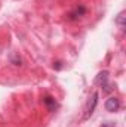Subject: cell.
Masks as SVG:
<instances>
[{"label":"cell","instance_id":"6da1fadb","mask_svg":"<svg viewBox=\"0 0 126 127\" xmlns=\"http://www.w3.org/2000/svg\"><path fill=\"white\" fill-rule=\"evenodd\" d=\"M95 83L102 89L104 93H110L113 89L110 87V83H108V71H101L98 75H96V80Z\"/></svg>","mask_w":126,"mask_h":127},{"label":"cell","instance_id":"7a4b0ae2","mask_svg":"<svg viewBox=\"0 0 126 127\" xmlns=\"http://www.w3.org/2000/svg\"><path fill=\"white\" fill-rule=\"evenodd\" d=\"M98 93L95 92L92 93V97L88 100V105H86V109H85V115H83V118L82 120H88V118H91V115L94 114L95 108H96V105H98Z\"/></svg>","mask_w":126,"mask_h":127},{"label":"cell","instance_id":"3957f363","mask_svg":"<svg viewBox=\"0 0 126 127\" xmlns=\"http://www.w3.org/2000/svg\"><path fill=\"white\" fill-rule=\"evenodd\" d=\"M104 108H105V111H108V112H116V111L120 108V100H119L117 97H108V99L105 100V103H104Z\"/></svg>","mask_w":126,"mask_h":127},{"label":"cell","instance_id":"277c9868","mask_svg":"<svg viewBox=\"0 0 126 127\" xmlns=\"http://www.w3.org/2000/svg\"><path fill=\"white\" fill-rule=\"evenodd\" d=\"M85 13H86V7H85L83 4H79L73 12H70L68 19H70V21H77V19H80L82 16H85Z\"/></svg>","mask_w":126,"mask_h":127},{"label":"cell","instance_id":"5b68a950","mask_svg":"<svg viewBox=\"0 0 126 127\" xmlns=\"http://www.w3.org/2000/svg\"><path fill=\"white\" fill-rule=\"evenodd\" d=\"M43 103H45V106L51 111V112H54V111H57L58 108H60V103L55 100V97H52V96H45L43 97Z\"/></svg>","mask_w":126,"mask_h":127},{"label":"cell","instance_id":"8992f818","mask_svg":"<svg viewBox=\"0 0 126 127\" xmlns=\"http://www.w3.org/2000/svg\"><path fill=\"white\" fill-rule=\"evenodd\" d=\"M125 15H126V12H125V10H122V12L117 15L116 21H114V22H116V25H119V27H120V30H125V19H126Z\"/></svg>","mask_w":126,"mask_h":127},{"label":"cell","instance_id":"52a82bcc","mask_svg":"<svg viewBox=\"0 0 126 127\" xmlns=\"http://www.w3.org/2000/svg\"><path fill=\"white\" fill-rule=\"evenodd\" d=\"M9 61H10V64H13V65H16V66H21V65H22V59H21L19 55H16V53H12V55L9 56Z\"/></svg>","mask_w":126,"mask_h":127},{"label":"cell","instance_id":"ba28073f","mask_svg":"<svg viewBox=\"0 0 126 127\" xmlns=\"http://www.w3.org/2000/svg\"><path fill=\"white\" fill-rule=\"evenodd\" d=\"M54 68H55V69H61V68H63V65H61L60 61H57V62H54Z\"/></svg>","mask_w":126,"mask_h":127},{"label":"cell","instance_id":"9c48e42d","mask_svg":"<svg viewBox=\"0 0 126 127\" xmlns=\"http://www.w3.org/2000/svg\"><path fill=\"white\" fill-rule=\"evenodd\" d=\"M104 127H114V123H111V121H110L108 124H105V126H104Z\"/></svg>","mask_w":126,"mask_h":127}]
</instances>
